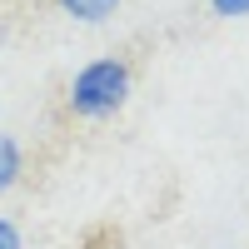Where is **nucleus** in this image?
Segmentation results:
<instances>
[{
    "label": "nucleus",
    "mask_w": 249,
    "mask_h": 249,
    "mask_svg": "<svg viewBox=\"0 0 249 249\" xmlns=\"http://www.w3.org/2000/svg\"><path fill=\"white\" fill-rule=\"evenodd\" d=\"M124 100H130V65L115 55L90 60L70 80V115L80 120H110L115 110H124Z\"/></svg>",
    "instance_id": "obj_1"
},
{
    "label": "nucleus",
    "mask_w": 249,
    "mask_h": 249,
    "mask_svg": "<svg viewBox=\"0 0 249 249\" xmlns=\"http://www.w3.org/2000/svg\"><path fill=\"white\" fill-rule=\"evenodd\" d=\"M60 10L75 15V20H85V25H100V20H110L120 10V0H60Z\"/></svg>",
    "instance_id": "obj_2"
},
{
    "label": "nucleus",
    "mask_w": 249,
    "mask_h": 249,
    "mask_svg": "<svg viewBox=\"0 0 249 249\" xmlns=\"http://www.w3.org/2000/svg\"><path fill=\"white\" fill-rule=\"evenodd\" d=\"M15 179H20V144L10 135H0V195L15 190Z\"/></svg>",
    "instance_id": "obj_3"
},
{
    "label": "nucleus",
    "mask_w": 249,
    "mask_h": 249,
    "mask_svg": "<svg viewBox=\"0 0 249 249\" xmlns=\"http://www.w3.org/2000/svg\"><path fill=\"white\" fill-rule=\"evenodd\" d=\"M214 5V15H224V20H244L249 15V0H210Z\"/></svg>",
    "instance_id": "obj_4"
},
{
    "label": "nucleus",
    "mask_w": 249,
    "mask_h": 249,
    "mask_svg": "<svg viewBox=\"0 0 249 249\" xmlns=\"http://www.w3.org/2000/svg\"><path fill=\"white\" fill-rule=\"evenodd\" d=\"M0 249H20V230H15V219L0 214Z\"/></svg>",
    "instance_id": "obj_5"
}]
</instances>
